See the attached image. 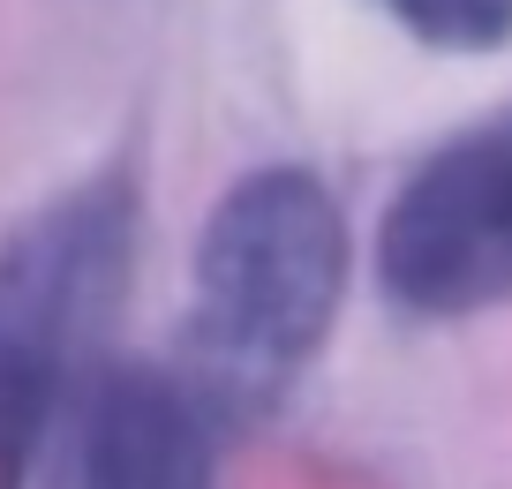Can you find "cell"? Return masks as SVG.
Wrapping results in <instances>:
<instances>
[{
  "label": "cell",
  "mask_w": 512,
  "mask_h": 489,
  "mask_svg": "<svg viewBox=\"0 0 512 489\" xmlns=\"http://www.w3.org/2000/svg\"><path fill=\"white\" fill-rule=\"evenodd\" d=\"M339 286H347V226L324 181L294 166L234 181L196 249V407L256 414L317 354Z\"/></svg>",
  "instance_id": "6da1fadb"
},
{
  "label": "cell",
  "mask_w": 512,
  "mask_h": 489,
  "mask_svg": "<svg viewBox=\"0 0 512 489\" xmlns=\"http://www.w3.org/2000/svg\"><path fill=\"white\" fill-rule=\"evenodd\" d=\"M377 271L415 316L512 301V113L475 121L407 174L377 226Z\"/></svg>",
  "instance_id": "3957f363"
},
{
  "label": "cell",
  "mask_w": 512,
  "mask_h": 489,
  "mask_svg": "<svg viewBox=\"0 0 512 489\" xmlns=\"http://www.w3.org/2000/svg\"><path fill=\"white\" fill-rule=\"evenodd\" d=\"M83 489H211V437L189 384L113 369L83 422Z\"/></svg>",
  "instance_id": "277c9868"
},
{
  "label": "cell",
  "mask_w": 512,
  "mask_h": 489,
  "mask_svg": "<svg viewBox=\"0 0 512 489\" xmlns=\"http://www.w3.org/2000/svg\"><path fill=\"white\" fill-rule=\"evenodd\" d=\"M384 16H400L415 38L452 53H482L512 38V0H377Z\"/></svg>",
  "instance_id": "5b68a950"
},
{
  "label": "cell",
  "mask_w": 512,
  "mask_h": 489,
  "mask_svg": "<svg viewBox=\"0 0 512 489\" xmlns=\"http://www.w3.org/2000/svg\"><path fill=\"white\" fill-rule=\"evenodd\" d=\"M136 211L113 189H83L0 241V489H16L83 332L113 301Z\"/></svg>",
  "instance_id": "7a4b0ae2"
}]
</instances>
